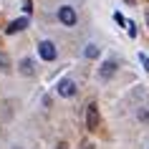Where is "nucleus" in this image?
I'll list each match as a JSON object with an SVG mask.
<instances>
[{
	"instance_id": "5",
	"label": "nucleus",
	"mask_w": 149,
	"mask_h": 149,
	"mask_svg": "<svg viewBox=\"0 0 149 149\" xmlns=\"http://www.w3.org/2000/svg\"><path fill=\"white\" fill-rule=\"evenodd\" d=\"M116 73V61H106V63H101V68H99V76L101 79H111Z\"/></svg>"
},
{
	"instance_id": "16",
	"label": "nucleus",
	"mask_w": 149,
	"mask_h": 149,
	"mask_svg": "<svg viewBox=\"0 0 149 149\" xmlns=\"http://www.w3.org/2000/svg\"><path fill=\"white\" fill-rule=\"evenodd\" d=\"M58 149H66V144H63V141H61V144H58Z\"/></svg>"
},
{
	"instance_id": "4",
	"label": "nucleus",
	"mask_w": 149,
	"mask_h": 149,
	"mask_svg": "<svg viewBox=\"0 0 149 149\" xmlns=\"http://www.w3.org/2000/svg\"><path fill=\"white\" fill-rule=\"evenodd\" d=\"M58 94L61 96H73L76 94V84L71 79H61V84H58Z\"/></svg>"
},
{
	"instance_id": "7",
	"label": "nucleus",
	"mask_w": 149,
	"mask_h": 149,
	"mask_svg": "<svg viewBox=\"0 0 149 149\" xmlns=\"http://www.w3.org/2000/svg\"><path fill=\"white\" fill-rule=\"evenodd\" d=\"M20 73H23V76H33V73H36V66H33L31 58H23V61H20Z\"/></svg>"
},
{
	"instance_id": "3",
	"label": "nucleus",
	"mask_w": 149,
	"mask_h": 149,
	"mask_svg": "<svg viewBox=\"0 0 149 149\" xmlns=\"http://www.w3.org/2000/svg\"><path fill=\"white\" fill-rule=\"evenodd\" d=\"M86 126L91 132L99 129V109H96V104H88L86 106Z\"/></svg>"
},
{
	"instance_id": "1",
	"label": "nucleus",
	"mask_w": 149,
	"mask_h": 149,
	"mask_svg": "<svg viewBox=\"0 0 149 149\" xmlns=\"http://www.w3.org/2000/svg\"><path fill=\"white\" fill-rule=\"evenodd\" d=\"M58 20H61V25H66V28L76 25V10L71 8V5H61V8H58Z\"/></svg>"
},
{
	"instance_id": "14",
	"label": "nucleus",
	"mask_w": 149,
	"mask_h": 149,
	"mask_svg": "<svg viewBox=\"0 0 149 149\" xmlns=\"http://www.w3.org/2000/svg\"><path fill=\"white\" fill-rule=\"evenodd\" d=\"M23 10H25V13H28V15H31V10H33V8H31V0H25V5H23Z\"/></svg>"
},
{
	"instance_id": "10",
	"label": "nucleus",
	"mask_w": 149,
	"mask_h": 149,
	"mask_svg": "<svg viewBox=\"0 0 149 149\" xmlns=\"http://www.w3.org/2000/svg\"><path fill=\"white\" fill-rule=\"evenodd\" d=\"M126 31H129V36H132V38H134V36H136V28H134V23H132V20L126 23Z\"/></svg>"
},
{
	"instance_id": "8",
	"label": "nucleus",
	"mask_w": 149,
	"mask_h": 149,
	"mask_svg": "<svg viewBox=\"0 0 149 149\" xmlns=\"http://www.w3.org/2000/svg\"><path fill=\"white\" fill-rule=\"evenodd\" d=\"M99 53H101L99 46H86L84 48V56H86V58H99Z\"/></svg>"
},
{
	"instance_id": "17",
	"label": "nucleus",
	"mask_w": 149,
	"mask_h": 149,
	"mask_svg": "<svg viewBox=\"0 0 149 149\" xmlns=\"http://www.w3.org/2000/svg\"><path fill=\"white\" fill-rule=\"evenodd\" d=\"M147 23H149V10H147Z\"/></svg>"
},
{
	"instance_id": "12",
	"label": "nucleus",
	"mask_w": 149,
	"mask_h": 149,
	"mask_svg": "<svg viewBox=\"0 0 149 149\" xmlns=\"http://www.w3.org/2000/svg\"><path fill=\"white\" fill-rule=\"evenodd\" d=\"M114 20H116V23H121V25H126V20H124V15H121V13H116V15H114Z\"/></svg>"
},
{
	"instance_id": "2",
	"label": "nucleus",
	"mask_w": 149,
	"mask_h": 149,
	"mask_svg": "<svg viewBox=\"0 0 149 149\" xmlns=\"http://www.w3.org/2000/svg\"><path fill=\"white\" fill-rule=\"evenodd\" d=\"M38 53H40L43 61H53L56 56H58V51H56V46L51 43V40H43V43L38 46Z\"/></svg>"
},
{
	"instance_id": "6",
	"label": "nucleus",
	"mask_w": 149,
	"mask_h": 149,
	"mask_svg": "<svg viewBox=\"0 0 149 149\" xmlns=\"http://www.w3.org/2000/svg\"><path fill=\"white\" fill-rule=\"evenodd\" d=\"M25 25H28V18H18V20H13V23L5 28V33L8 36H13V33H18V31H23Z\"/></svg>"
},
{
	"instance_id": "15",
	"label": "nucleus",
	"mask_w": 149,
	"mask_h": 149,
	"mask_svg": "<svg viewBox=\"0 0 149 149\" xmlns=\"http://www.w3.org/2000/svg\"><path fill=\"white\" fill-rule=\"evenodd\" d=\"M84 149H94V144H84Z\"/></svg>"
},
{
	"instance_id": "11",
	"label": "nucleus",
	"mask_w": 149,
	"mask_h": 149,
	"mask_svg": "<svg viewBox=\"0 0 149 149\" xmlns=\"http://www.w3.org/2000/svg\"><path fill=\"white\" fill-rule=\"evenodd\" d=\"M139 119H141V121H149V109H141L139 111Z\"/></svg>"
},
{
	"instance_id": "9",
	"label": "nucleus",
	"mask_w": 149,
	"mask_h": 149,
	"mask_svg": "<svg viewBox=\"0 0 149 149\" xmlns=\"http://www.w3.org/2000/svg\"><path fill=\"white\" fill-rule=\"evenodd\" d=\"M139 61H141V63H144V68H147V71H149V56H147V53H139Z\"/></svg>"
},
{
	"instance_id": "13",
	"label": "nucleus",
	"mask_w": 149,
	"mask_h": 149,
	"mask_svg": "<svg viewBox=\"0 0 149 149\" xmlns=\"http://www.w3.org/2000/svg\"><path fill=\"white\" fill-rule=\"evenodd\" d=\"M0 68H8V61H5V56L0 53Z\"/></svg>"
}]
</instances>
